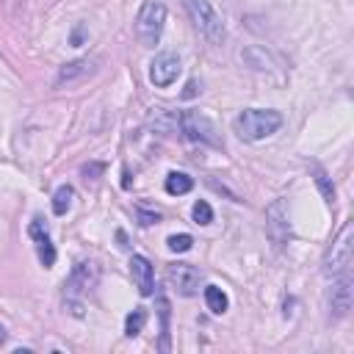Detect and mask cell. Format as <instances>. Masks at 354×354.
<instances>
[{"label": "cell", "instance_id": "obj_11", "mask_svg": "<svg viewBox=\"0 0 354 354\" xmlns=\"http://www.w3.org/2000/svg\"><path fill=\"white\" fill-rule=\"evenodd\" d=\"M332 310L337 318L351 310V274L332 277Z\"/></svg>", "mask_w": 354, "mask_h": 354}, {"label": "cell", "instance_id": "obj_20", "mask_svg": "<svg viewBox=\"0 0 354 354\" xmlns=\"http://www.w3.org/2000/svg\"><path fill=\"white\" fill-rule=\"evenodd\" d=\"M315 183H318V189H321V194L326 197V202L332 205V202H335V189L329 186V180H326V174H324L321 169H315Z\"/></svg>", "mask_w": 354, "mask_h": 354}, {"label": "cell", "instance_id": "obj_18", "mask_svg": "<svg viewBox=\"0 0 354 354\" xmlns=\"http://www.w3.org/2000/svg\"><path fill=\"white\" fill-rule=\"evenodd\" d=\"M169 249L171 252H189L191 247H194V238L189 236V233H180V236H169Z\"/></svg>", "mask_w": 354, "mask_h": 354}, {"label": "cell", "instance_id": "obj_10", "mask_svg": "<svg viewBox=\"0 0 354 354\" xmlns=\"http://www.w3.org/2000/svg\"><path fill=\"white\" fill-rule=\"evenodd\" d=\"M97 285V269H94V263H78L75 266V271H72V277H70V282H67V293L72 296V293H89L92 288Z\"/></svg>", "mask_w": 354, "mask_h": 354}, {"label": "cell", "instance_id": "obj_1", "mask_svg": "<svg viewBox=\"0 0 354 354\" xmlns=\"http://www.w3.org/2000/svg\"><path fill=\"white\" fill-rule=\"evenodd\" d=\"M282 127V114L271 108H247L236 119V133L244 141H263Z\"/></svg>", "mask_w": 354, "mask_h": 354}, {"label": "cell", "instance_id": "obj_19", "mask_svg": "<svg viewBox=\"0 0 354 354\" xmlns=\"http://www.w3.org/2000/svg\"><path fill=\"white\" fill-rule=\"evenodd\" d=\"M191 216H194V222H197V225H211V222H214V211H211V205H208L205 200H200V202L194 205Z\"/></svg>", "mask_w": 354, "mask_h": 354}, {"label": "cell", "instance_id": "obj_22", "mask_svg": "<svg viewBox=\"0 0 354 354\" xmlns=\"http://www.w3.org/2000/svg\"><path fill=\"white\" fill-rule=\"evenodd\" d=\"M197 92H200V83H197V81H189V86H186V92H183V97L189 100V97H194Z\"/></svg>", "mask_w": 354, "mask_h": 354}, {"label": "cell", "instance_id": "obj_24", "mask_svg": "<svg viewBox=\"0 0 354 354\" xmlns=\"http://www.w3.org/2000/svg\"><path fill=\"white\" fill-rule=\"evenodd\" d=\"M0 343H6V329L0 326Z\"/></svg>", "mask_w": 354, "mask_h": 354}, {"label": "cell", "instance_id": "obj_17", "mask_svg": "<svg viewBox=\"0 0 354 354\" xmlns=\"http://www.w3.org/2000/svg\"><path fill=\"white\" fill-rule=\"evenodd\" d=\"M158 315H160V351H169V302L166 296H158Z\"/></svg>", "mask_w": 354, "mask_h": 354}, {"label": "cell", "instance_id": "obj_4", "mask_svg": "<svg viewBox=\"0 0 354 354\" xmlns=\"http://www.w3.org/2000/svg\"><path fill=\"white\" fill-rule=\"evenodd\" d=\"M351 225H346L337 236V241L332 244L329 255H326V277H343V274H351Z\"/></svg>", "mask_w": 354, "mask_h": 354}, {"label": "cell", "instance_id": "obj_6", "mask_svg": "<svg viewBox=\"0 0 354 354\" xmlns=\"http://www.w3.org/2000/svg\"><path fill=\"white\" fill-rule=\"evenodd\" d=\"M180 59H177L174 53H158L149 64V81L158 86V89H166L177 81V75H180Z\"/></svg>", "mask_w": 354, "mask_h": 354}, {"label": "cell", "instance_id": "obj_7", "mask_svg": "<svg viewBox=\"0 0 354 354\" xmlns=\"http://www.w3.org/2000/svg\"><path fill=\"white\" fill-rule=\"evenodd\" d=\"M177 125H180V133H186V138L191 141H205V144H219L216 141V130L214 125L205 119V116H197V114H183L180 119H177Z\"/></svg>", "mask_w": 354, "mask_h": 354}, {"label": "cell", "instance_id": "obj_23", "mask_svg": "<svg viewBox=\"0 0 354 354\" xmlns=\"http://www.w3.org/2000/svg\"><path fill=\"white\" fill-rule=\"evenodd\" d=\"M103 171V163H92V166H83V174L89 177V174H100Z\"/></svg>", "mask_w": 354, "mask_h": 354}, {"label": "cell", "instance_id": "obj_21", "mask_svg": "<svg viewBox=\"0 0 354 354\" xmlns=\"http://www.w3.org/2000/svg\"><path fill=\"white\" fill-rule=\"evenodd\" d=\"M138 219H141V225H144V227H149V225H155V222H158V214H149V211H138Z\"/></svg>", "mask_w": 354, "mask_h": 354}, {"label": "cell", "instance_id": "obj_8", "mask_svg": "<svg viewBox=\"0 0 354 354\" xmlns=\"http://www.w3.org/2000/svg\"><path fill=\"white\" fill-rule=\"evenodd\" d=\"M28 233H31V238L37 241V252H39L42 266H45V269H50V266L56 263V247H53V241H50L48 225H45L42 219H34V222H31V227H28Z\"/></svg>", "mask_w": 354, "mask_h": 354}, {"label": "cell", "instance_id": "obj_13", "mask_svg": "<svg viewBox=\"0 0 354 354\" xmlns=\"http://www.w3.org/2000/svg\"><path fill=\"white\" fill-rule=\"evenodd\" d=\"M191 189H194V180H191L186 171H169V177H166V194L180 197V194H189Z\"/></svg>", "mask_w": 354, "mask_h": 354}, {"label": "cell", "instance_id": "obj_9", "mask_svg": "<svg viewBox=\"0 0 354 354\" xmlns=\"http://www.w3.org/2000/svg\"><path fill=\"white\" fill-rule=\"evenodd\" d=\"M130 274H133V282H136L138 293H141V296H152V288H155L152 263H149L144 255H133V258H130Z\"/></svg>", "mask_w": 354, "mask_h": 354}, {"label": "cell", "instance_id": "obj_2", "mask_svg": "<svg viewBox=\"0 0 354 354\" xmlns=\"http://www.w3.org/2000/svg\"><path fill=\"white\" fill-rule=\"evenodd\" d=\"M183 6L194 23V28L211 42V45H222L225 37H227V28H225V20L222 14L208 3V0H183Z\"/></svg>", "mask_w": 354, "mask_h": 354}, {"label": "cell", "instance_id": "obj_12", "mask_svg": "<svg viewBox=\"0 0 354 354\" xmlns=\"http://www.w3.org/2000/svg\"><path fill=\"white\" fill-rule=\"evenodd\" d=\"M89 72H94V61H89V59H81V61L64 64V67H61V72H59V78H56V86L72 83V81H78V78H83V75H89Z\"/></svg>", "mask_w": 354, "mask_h": 354}, {"label": "cell", "instance_id": "obj_5", "mask_svg": "<svg viewBox=\"0 0 354 354\" xmlns=\"http://www.w3.org/2000/svg\"><path fill=\"white\" fill-rule=\"evenodd\" d=\"M166 280H169V285H171L177 293H180V296H194V293L200 291L202 274H200V269L191 266V263H174V266H169Z\"/></svg>", "mask_w": 354, "mask_h": 354}, {"label": "cell", "instance_id": "obj_3", "mask_svg": "<svg viewBox=\"0 0 354 354\" xmlns=\"http://www.w3.org/2000/svg\"><path fill=\"white\" fill-rule=\"evenodd\" d=\"M163 23H166V6L160 0H147L141 6L138 17H136V37L144 48H155L158 39H160V31H163Z\"/></svg>", "mask_w": 354, "mask_h": 354}, {"label": "cell", "instance_id": "obj_14", "mask_svg": "<svg viewBox=\"0 0 354 354\" xmlns=\"http://www.w3.org/2000/svg\"><path fill=\"white\" fill-rule=\"evenodd\" d=\"M205 302H208V310L216 313V315L227 313V307H230L227 293H225L222 288H216V285H208V288H205Z\"/></svg>", "mask_w": 354, "mask_h": 354}, {"label": "cell", "instance_id": "obj_16", "mask_svg": "<svg viewBox=\"0 0 354 354\" xmlns=\"http://www.w3.org/2000/svg\"><path fill=\"white\" fill-rule=\"evenodd\" d=\"M144 324H147V310H144V307H136V310L125 318V335H127V337H136V335L144 329Z\"/></svg>", "mask_w": 354, "mask_h": 354}, {"label": "cell", "instance_id": "obj_15", "mask_svg": "<svg viewBox=\"0 0 354 354\" xmlns=\"http://www.w3.org/2000/svg\"><path fill=\"white\" fill-rule=\"evenodd\" d=\"M72 200H75V189L72 186H61L53 197V214L56 216H64L70 208H72Z\"/></svg>", "mask_w": 354, "mask_h": 354}]
</instances>
